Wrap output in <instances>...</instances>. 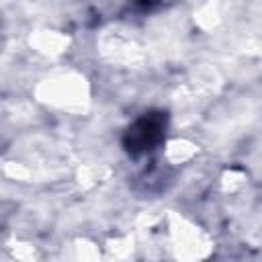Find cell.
Instances as JSON below:
<instances>
[{
  "instance_id": "6da1fadb",
  "label": "cell",
  "mask_w": 262,
  "mask_h": 262,
  "mask_svg": "<svg viewBox=\"0 0 262 262\" xmlns=\"http://www.w3.org/2000/svg\"><path fill=\"white\" fill-rule=\"evenodd\" d=\"M160 129H162V121H156L154 117H145L131 131V139L137 147H147L158 139Z\"/></svg>"
}]
</instances>
